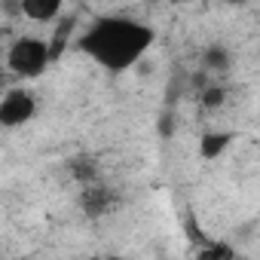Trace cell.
<instances>
[{
  "label": "cell",
  "instance_id": "obj_4",
  "mask_svg": "<svg viewBox=\"0 0 260 260\" xmlns=\"http://www.w3.org/2000/svg\"><path fill=\"white\" fill-rule=\"evenodd\" d=\"M122 196L116 187L104 184V181H92V184H83V193H80V208L86 217H107L119 208Z\"/></svg>",
  "mask_w": 260,
  "mask_h": 260
},
{
  "label": "cell",
  "instance_id": "obj_2",
  "mask_svg": "<svg viewBox=\"0 0 260 260\" xmlns=\"http://www.w3.org/2000/svg\"><path fill=\"white\" fill-rule=\"evenodd\" d=\"M52 61H55L52 43L37 34H22L7 49V71L19 80H40Z\"/></svg>",
  "mask_w": 260,
  "mask_h": 260
},
{
  "label": "cell",
  "instance_id": "obj_7",
  "mask_svg": "<svg viewBox=\"0 0 260 260\" xmlns=\"http://www.w3.org/2000/svg\"><path fill=\"white\" fill-rule=\"evenodd\" d=\"M199 68L208 71L211 77H223V74L233 68V52H230L223 43H211V46L202 49V55H199Z\"/></svg>",
  "mask_w": 260,
  "mask_h": 260
},
{
  "label": "cell",
  "instance_id": "obj_8",
  "mask_svg": "<svg viewBox=\"0 0 260 260\" xmlns=\"http://www.w3.org/2000/svg\"><path fill=\"white\" fill-rule=\"evenodd\" d=\"M199 101H202V107H208V110H214V107H223V101H226V86L214 77L202 92H199Z\"/></svg>",
  "mask_w": 260,
  "mask_h": 260
},
{
  "label": "cell",
  "instance_id": "obj_11",
  "mask_svg": "<svg viewBox=\"0 0 260 260\" xmlns=\"http://www.w3.org/2000/svg\"><path fill=\"white\" fill-rule=\"evenodd\" d=\"M223 4H230V7H245L248 0H223Z\"/></svg>",
  "mask_w": 260,
  "mask_h": 260
},
{
  "label": "cell",
  "instance_id": "obj_3",
  "mask_svg": "<svg viewBox=\"0 0 260 260\" xmlns=\"http://www.w3.org/2000/svg\"><path fill=\"white\" fill-rule=\"evenodd\" d=\"M37 116V98L28 89H7L0 98V125L4 128H19L28 125Z\"/></svg>",
  "mask_w": 260,
  "mask_h": 260
},
{
  "label": "cell",
  "instance_id": "obj_9",
  "mask_svg": "<svg viewBox=\"0 0 260 260\" xmlns=\"http://www.w3.org/2000/svg\"><path fill=\"white\" fill-rule=\"evenodd\" d=\"M68 169H71V175H74V181L83 187V184H92V181H98V166L95 162H89V159H71L68 162Z\"/></svg>",
  "mask_w": 260,
  "mask_h": 260
},
{
  "label": "cell",
  "instance_id": "obj_10",
  "mask_svg": "<svg viewBox=\"0 0 260 260\" xmlns=\"http://www.w3.org/2000/svg\"><path fill=\"white\" fill-rule=\"evenodd\" d=\"M196 257H199V260H233V257H236V248H230V245H223V242H211V245L199 248Z\"/></svg>",
  "mask_w": 260,
  "mask_h": 260
},
{
  "label": "cell",
  "instance_id": "obj_6",
  "mask_svg": "<svg viewBox=\"0 0 260 260\" xmlns=\"http://www.w3.org/2000/svg\"><path fill=\"white\" fill-rule=\"evenodd\" d=\"M233 141H236V135L226 132V128H214V132H205V135L199 138V159H205V162L220 159V156L233 147Z\"/></svg>",
  "mask_w": 260,
  "mask_h": 260
},
{
  "label": "cell",
  "instance_id": "obj_5",
  "mask_svg": "<svg viewBox=\"0 0 260 260\" xmlns=\"http://www.w3.org/2000/svg\"><path fill=\"white\" fill-rule=\"evenodd\" d=\"M64 10V0H19V16L34 25H52Z\"/></svg>",
  "mask_w": 260,
  "mask_h": 260
},
{
  "label": "cell",
  "instance_id": "obj_1",
  "mask_svg": "<svg viewBox=\"0 0 260 260\" xmlns=\"http://www.w3.org/2000/svg\"><path fill=\"white\" fill-rule=\"evenodd\" d=\"M156 31L138 19L125 16H101L95 19L77 40V49L92 58L107 74L132 71L153 46Z\"/></svg>",
  "mask_w": 260,
  "mask_h": 260
}]
</instances>
